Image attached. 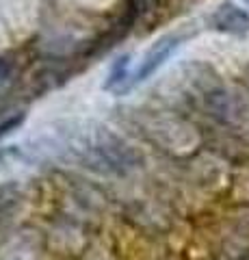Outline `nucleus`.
<instances>
[{
  "label": "nucleus",
  "instance_id": "obj_5",
  "mask_svg": "<svg viewBox=\"0 0 249 260\" xmlns=\"http://www.w3.org/2000/svg\"><path fill=\"white\" fill-rule=\"evenodd\" d=\"M22 121H24V113H15V115H11L9 119H5L3 124H0V139L7 137L9 133H13V130H18Z\"/></svg>",
  "mask_w": 249,
  "mask_h": 260
},
{
  "label": "nucleus",
  "instance_id": "obj_6",
  "mask_svg": "<svg viewBox=\"0 0 249 260\" xmlns=\"http://www.w3.org/2000/svg\"><path fill=\"white\" fill-rule=\"evenodd\" d=\"M11 152H13L11 148H0V160H3V158L7 156V154H11Z\"/></svg>",
  "mask_w": 249,
  "mask_h": 260
},
{
  "label": "nucleus",
  "instance_id": "obj_7",
  "mask_svg": "<svg viewBox=\"0 0 249 260\" xmlns=\"http://www.w3.org/2000/svg\"><path fill=\"white\" fill-rule=\"evenodd\" d=\"M245 3H249V0H245Z\"/></svg>",
  "mask_w": 249,
  "mask_h": 260
},
{
  "label": "nucleus",
  "instance_id": "obj_3",
  "mask_svg": "<svg viewBox=\"0 0 249 260\" xmlns=\"http://www.w3.org/2000/svg\"><path fill=\"white\" fill-rule=\"evenodd\" d=\"M210 26L215 30L228 32V35L243 37L249 32V13L228 0V3L217 7L215 13L210 15Z\"/></svg>",
  "mask_w": 249,
  "mask_h": 260
},
{
  "label": "nucleus",
  "instance_id": "obj_2",
  "mask_svg": "<svg viewBox=\"0 0 249 260\" xmlns=\"http://www.w3.org/2000/svg\"><path fill=\"white\" fill-rule=\"evenodd\" d=\"M184 42V37L180 35H171V37H163L160 42H156L154 46H152V50L143 56V61L139 65V70L134 72V74H130V78H128V83L124 87V93L128 91V89H132L136 83H143L146 78H150L158 68H163V63L169 59V56L178 50L180 44Z\"/></svg>",
  "mask_w": 249,
  "mask_h": 260
},
{
  "label": "nucleus",
  "instance_id": "obj_4",
  "mask_svg": "<svg viewBox=\"0 0 249 260\" xmlns=\"http://www.w3.org/2000/svg\"><path fill=\"white\" fill-rule=\"evenodd\" d=\"M128 65H130V56L128 54L119 56V59L113 63V68L109 72V80H106V85H104L109 91L124 93V87L128 83V78H130V74H128Z\"/></svg>",
  "mask_w": 249,
  "mask_h": 260
},
{
  "label": "nucleus",
  "instance_id": "obj_1",
  "mask_svg": "<svg viewBox=\"0 0 249 260\" xmlns=\"http://www.w3.org/2000/svg\"><path fill=\"white\" fill-rule=\"evenodd\" d=\"M61 150L63 156L74 158L95 172L124 174L139 165V154L104 126H93L91 130H78L67 135V141Z\"/></svg>",
  "mask_w": 249,
  "mask_h": 260
}]
</instances>
